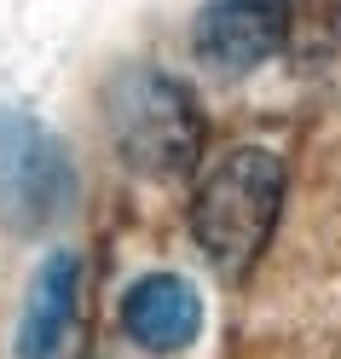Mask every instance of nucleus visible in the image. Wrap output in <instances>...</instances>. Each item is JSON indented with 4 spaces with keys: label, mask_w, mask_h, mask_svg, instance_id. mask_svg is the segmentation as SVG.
<instances>
[{
    "label": "nucleus",
    "mask_w": 341,
    "mask_h": 359,
    "mask_svg": "<svg viewBox=\"0 0 341 359\" xmlns=\"http://www.w3.org/2000/svg\"><path fill=\"white\" fill-rule=\"evenodd\" d=\"M341 35V0H289V41L301 53H324Z\"/></svg>",
    "instance_id": "nucleus-7"
},
{
    "label": "nucleus",
    "mask_w": 341,
    "mask_h": 359,
    "mask_svg": "<svg viewBox=\"0 0 341 359\" xmlns=\"http://www.w3.org/2000/svg\"><path fill=\"white\" fill-rule=\"evenodd\" d=\"M284 156L266 145H232L191 191V238L214 273L243 278L278 232Z\"/></svg>",
    "instance_id": "nucleus-2"
},
{
    "label": "nucleus",
    "mask_w": 341,
    "mask_h": 359,
    "mask_svg": "<svg viewBox=\"0 0 341 359\" xmlns=\"http://www.w3.org/2000/svg\"><path fill=\"white\" fill-rule=\"evenodd\" d=\"M122 330L145 353H186L202 336V296L179 273H145L122 296Z\"/></svg>",
    "instance_id": "nucleus-5"
},
{
    "label": "nucleus",
    "mask_w": 341,
    "mask_h": 359,
    "mask_svg": "<svg viewBox=\"0 0 341 359\" xmlns=\"http://www.w3.org/2000/svg\"><path fill=\"white\" fill-rule=\"evenodd\" d=\"M81 302V261L76 250H53L35 266L24 313H18V359H64Z\"/></svg>",
    "instance_id": "nucleus-6"
},
{
    "label": "nucleus",
    "mask_w": 341,
    "mask_h": 359,
    "mask_svg": "<svg viewBox=\"0 0 341 359\" xmlns=\"http://www.w3.org/2000/svg\"><path fill=\"white\" fill-rule=\"evenodd\" d=\"M289 41V0H202L191 18V53L214 76H249Z\"/></svg>",
    "instance_id": "nucleus-4"
},
{
    "label": "nucleus",
    "mask_w": 341,
    "mask_h": 359,
    "mask_svg": "<svg viewBox=\"0 0 341 359\" xmlns=\"http://www.w3.org/2000/svg\"><path fill=\"white\" fill-rule=\"evenodd\" d=\"M81 174L58 133L24 104L0 99V232L41 238L76 215Z\"/></svg>",
    "instance_id": "nucleus-3"
},
{
    "label": "nucleus",
    "mask_w": 341,
    "mask_h": 359,
    "mask_svg": "<svg viewBox=\"0 0 341 359\" xmlns=\"http://www.w3.org/2000/svg\"><path fill=\"white\" fill-rule=\"evenodd\" d=\"M104 133L116 145L122 168L145 180H186L209 140V116H202L197 93L168 70L151 64H122L104 81Z\"/></svg>",
    "instance_id": "nucleus-1"
}]
</instances>
